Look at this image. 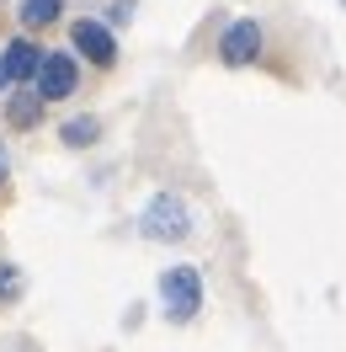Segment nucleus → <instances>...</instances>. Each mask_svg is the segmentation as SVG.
Listing matches in <instances>:
<instances>
[{"mask_svg":"<svg viewBox=\"0 0 346 352\" xmlns=\"http://www.w3.org/2000/svg\"><path fill=\"white\" fill-rule=\"evenodd\" d=\"M341 6H346V0H341Z\"/></svg>","mask_w":346,"mask_h":352,"instance_id":"obj_12","label":"nucleus"},{"mask_svg":"<svg viewBox=\"0 0 346 352\" xmlns=\"http://www.w3.org/2000/svg\"><path fill=\"white\" fill-rule=\"evenodd\" d=\"M32 80H38V96H43V102H65V96H75V86H80L75 54H43Z\"/></svg>","mask_w":346,"mask_h":352,"instance_id":"obj_3","label":"nucleus"},{"mask_svg":"<svg viewBox=\"0 0 346 352\" xmlns=\"http://www.w3.org/2000/svg\"><path fill=\"white\" fill-rule=\"evenodd\" d=\"M5 176H11V160H5V150H0V187H5Z\"/></svg>","mask_w":346,"mask_h":352,"instance_id":"obj_11","label":"nucleus"},{"mask_svg":"<svg viewBox=\"0 0 346 352\" xmlns=\"http://www.w3.org/2000/svg\"><path fill=\"white\" fill-rule=\"evenodd\" d=\"M261 54V27L256 22H235V27H224V38H218V59L229 69H240V65H251Z\"/></svg>","mask_w":346,"mask_h":352,"instance_id":"obj_4","label":"nucleus"},{"mask_svg":"<svg viewBox=\"0 0 346 352\" xmlns=\"http://www.w3.org/2000/svg\"><path fill=\"white\" fill-rule=\"evenodd\" d=\"M96 133H102L96 118H75V123H65V139H69V144H91Z\"/></svg>","mask_w":346,"mask_h":352,"instance_id":"obj_9","label":"nucleus"},{"mask_svg":"<svg viewBox=\"0 0 346 352\" xmlns=\"http://www.w3.org/2000/svg\"><path fill=\"white\" fill-rule=\"evenodd\" d=\"M69 38H75V48H80V54H86L91 65H112V59H117V43H112V27H102V22H75L69 27Z\"/></svg>","mask_w":346,"mask_h":352,"instance_id":"obj_5","label":"nucleus"},{"mask_svg":"<svg viewBox=\"0 0 346 352\" xmlns=\"http://www.w3.org/2000/svg\"><path fill=\"white\" fill-rule=\"evenodd\" d=\"M38 112H43V96H38V91H16V96L5 102V118H11L16 129H32Z\"/></svg>","mask_w":346,"mask_h":352,"instance_id":"obj_7","label":"nucleus"},{"mask_svg":"<svg viewBox=\"0 0 346 352\" xmlns=\"http://www.w3.org/2000/svg\"><path fill=\"white\" fill-rule=\"evenodd\" d=\"M160 294H165V315L181 326V320H192L197 305H203V278H197L192 267H171L165 283H160Z\"/></svg>","mask_w":346,"mask_h":352,"instance_id":"obj_2","label":"nucleus"},{"mask_svg":"<svg viewBox=\"0 0 346 352\" xmlns=\"http://www.w3.org/2000/svg\"><path fill=\"white\" fill-rule=\"evenodd\" d=\"M59 11H65V0H22V22H27V27L59 22Z\"/></svg>","mask_w":346,"mask_h":352,"instance_id":"obj_8","label":"nucleus"},{"mask_svg":"<svg viewBox=\"0 0 346 352\" xmlns=\"http://www.w3.org/2000/svg\"><path fill=\"white\" fill-rule=\"evenodd\" d=\"M16 288H22V272L0 262V299H16Z\"/></svg>","mask_w":346,"mask_h":352,"instance_id":"obj_10","label":"nucleus"},{"mask_svg":"<svg viewBox=\"0 0 346 352\" xmlns=\"http://www.w3.org/2000/svg\"><path fill=\"white\" fill-rule=\"evenodd\" d=\"M144 235L150 241H187V230H192V214H187V203L171 198V192H160V198L144 208Z\"/></svg>","mask_w":346,"mask_h":352,"instance_id":"obj_1","label":"nucleus"},{"mask_svg":"<svg viewBox=\"0 0 346 352\" xmlns=\"http://www.w3.org/2000/svg\"><path fill=\"white\" fill-rule=\"evenodd\" d=\"M38 48L32 43H11L5 54H0V86H22V80H32L38 75Z\"/></svg>","mask_w":346,"mask_h":352,"instance_id":"obj_6","label":"nucleus"}]
</instances>
